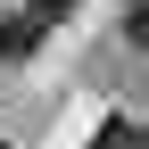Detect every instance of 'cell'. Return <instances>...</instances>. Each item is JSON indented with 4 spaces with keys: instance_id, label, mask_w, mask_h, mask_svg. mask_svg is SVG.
<instances>
[{
    "instance_id": "1",
    "label": "cell",
    "mask_w": 149,
    "mask_h": 149,
    "mask_svg": "<svg viewBox=\"0 0 149 149\" xmlns=\"http://www.w3.org/2000/svg\"><path fill=\"white\" fill-rule=\"evenodd\" d=\"M42 17H33V8H17V17H0V66H17V58H33V42H42Z\"/></svg>"
},
{
    "instance_id": "2",
    "label": "cell",
    "mask_w": 149,
    "mask_h": 149,
    "mask_svg": "<svg viewBox=\"0 0 149 149\" xmlns=\"http://www.w3.org/2000/svg\"><path fill=\"white\" fill-rule=\"evenodd\" d=\"M91 149H149V133H141V124H108Z\"/></svg>"
},
{
    "instance_id": "3",
    "label": "cell",
    "mask_w": 149,
    "mask_h": 149,
    "mask_svg": "<svg viewBox=\"0 0 149 149\" xmlns=\"http://www.w3.org/2000/svg\"><path fill=\"white\" fill-rule=\"evenodd\" d=\"M124 42L149 50V0H133V8H124Z\"/></svg>"
},
{
    "instance_id": "4",
    "label": "cell",
    "mask_w": 149,
    "mask_h": 149,
    "mask_svg": "<svg viewBox=\"0 0 149 149\" xmlns=\"http://www.w3.org/2000/svg\"><path fill=\"white\" fill-rule=\"evenodd\" d=\"M25 8L42 17V25H66V17H74V0H25Z\"/></svg>"
}]
</instances>
